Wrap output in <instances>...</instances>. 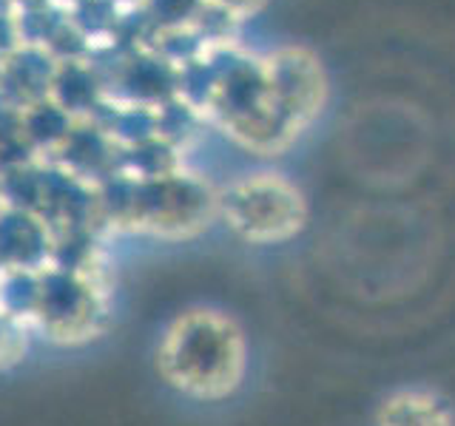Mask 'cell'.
Instances as JSON below:
<instances>
[{
  "label": "cell",
  "mask_w": 455,
  "mask_h": 426,
  "mask_svg": "<svg viewBox=\"0 0 455 426\" xmlns=\"http://www.w3.org/2000/svg\"><path fill=\"white\" fill-rule=\"evenodd\" d=\"M128 210L134 213L137 227L156 236H191L217 217V193L199 177L168 170L137 182Z\"/></svg>",
  "instance_id": "3957f363"
},
{
  "label": "cell",
  "mask_w": 455,
  "mask_h": 426,
  "mask_svg": "<svg viewBox=\"0 0 455 426\" xmlns=\"http://www.w3.org/2000/svg\"><path fill=\"white\" fill-rule=\"evenodd\" d=\"M156 369L182 395L196 401H222L234 395L245 378V335L239 324L220 310H188L163 333L156 347Z\"/></svg>",
  "instance_id": "6da1fadb"
},
{
  "label": "cell",
  "mask_w": 455,
  "mask_h": 426,
  "mask_svg": "<svg viewBox=\"0 0 455 426\" xmlns=\"http://www.w3.org/2000/svg\"><path fill=\"white\" fill-rule=\"evenodd\" d=\"M379 426H455V415L430 390H398L379 406Z\"/></svg>",
  "instance_id": "5b68a950"
},
{
  "label": "cell",
  "mask_w": 455,
  "mask_h": 426,
  "mask_svg": "<svg viewBox=\"0 0 455 426\" xmlns=\"http://www.w3.org/2000/svg\"><path fill=\"white\" fill-rule=\"evenodd\" d=\"M217 6H222L228 14H234V18L242 23V20H248V18H253L256 12H259L267 0H213Z\"/></svg>",
  "instance_id": "52a82bcc"
},
{
  "label": "cell",
  "mask_w": 455,
  "mask_h": 426,
  "mask_svg": "<svg viewBox=\"0 0 455 426\" xmlns=\"http://www.w3.org/2000/svg\"><path fill=\"white\" fill-rule=\"evenodd\" d=\"M26 327L18 312L0 307V369H9L26 355Z\"/></svg>",
  "instance_id": "8992f818"
},
{
  "label": "cell",
  "mask_w": 455,
  "mask_h": 426,
  "mask_svg": "<svg viewBox=\"0 0 455 426\" xmlns=\"http://www.w3.org/2000/svg\"><path fill=\"white\" fill-rule=\"evenodd\" d=\"M265 68L284 117L299 134L319 117L327 99V77L316 54L302 46H284L265 57Z\"/></svg>",
  "instance_id": "277c9868"
},
{
  "label": "cell",
  "mask_w": 455,
  "mask_h": 426,
  "mask_svg": "<svg viewBox=\"0 0 455 426\" xmlns=\"http://www.w3.org/2000/svg\"><path fill=\"white\" fill-rule=\"evenodd\" d=\"M217 217L253 245L293 239L307 222V202L291 179L279 174H248L217 193Z\"/></svg>",
  "instance_id": "7a4b0ae2"
}]
</instances>
